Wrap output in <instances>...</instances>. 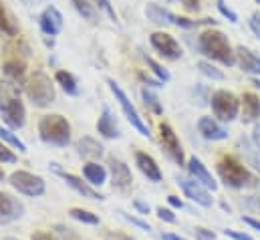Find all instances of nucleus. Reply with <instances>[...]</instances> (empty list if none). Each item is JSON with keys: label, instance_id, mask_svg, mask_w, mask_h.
Segmentation results:
<instances>
[{"label": "nucleus", "instance_id": "25", "mask_svg": "<svg viewBox=\"0 0 260 240\" xmlns=\"http://www.w3.org/2000/svg\"><path fill=\"white\" fill-rule=\"evenodd\" d=\"M238 147H240V152L244 154V158H246V162L256 170L260 172V149L250 141V139H246V137H240L238 139Z\"/></svg>", "mask_w": 260, "mask_h": 240}, {"label": "nucleus", "instance_id": "2", "mask_svg": "<svg viewBox=\"0 0 260 240\" xmlns=\"http://www.w3.org/2000/svg\"><path fill=\"white\" fill-rule=\"evenodd\" d=\"M198 47L202 51V55H206L208 59L218 61L222 65L232 67L236 63V53L228 41V37L222 31H204L198 39Z\"/></svg>", "mask_w": 260, "mask_h": 240}, {"label": "nucleus", "instance_id": "35", "mask_svg": "<svg viewBox=\"0 0 260 240\" xmlns=\"http://www.w3.org/2000/svg\"><path fill=\"white\" fill-rule=\"evenodd\" d=\"M117 214H121V218H123V220H127V222H131L133 226H137V228H141V230H145V232H151V226H149L147 222H143V220H139V218L131 216V214H127V212H123V210H119Z\"/></svg>", "mask_w": 260, "mask_h": 240}, {"label": "nucleus", "instance_id": "51", "mask_svg": "<svg viewBox=\"0 0 260 240\" xmlns=\"http://www.w3.org/2000/svg\"><path fill=\"white\" fill-rule=\"evenodd\" d=\"M133 206H135L141 214H149V206H147V204H143L141 200H135V202H133Z\"/></svg>", "mask_w": 260, "mask_h": 240}, {"label": "nucleus", "instance_id": "21", "mask_svg": "<svg viewBox=\"0 0 260 240\" xmlns=\"http://www.w3.org/2000/svg\"><path fill=\"white\" fill-rule=\"evenodd\" d=\"M135 164H137V168L141 170V174H143L147 180H151V182L161 180V170H159V166L155 164V160H153L151 156H147V154H143V152H137V154H135Z\"/></svg>", "mask_w": 260, "mask_h": 240}, {"label": "nucleus", "instance_id": "10", "mask_svg": "<svg viewBox=\"0 0 260 240\" xmlns=\"http://www.w3.org/2000/svg\"><path fill=\"white\" fill-rule=\"evenodd\" d=\"M149 43L151 47L164 57V59H170V61H178L182 57V47L178 45V41L168 35V33H153L149 37Z\"/></svg>", "mask_w": 260, "mask_h": 240}, {"label": "nucleus", "instance_id": "23", "mask_svg": "<svg viewBox=\"0 0 260 240\" xmlns=\"http://www.w3.org/2000/svg\"><path fill=\"white\" fill-rule=\"evenodd\" d=\"M145 14L155 24H176V14H172L168 8H164L159 4H147Z\"/></svg>", "mask_w": 260, "mask_h": 240}, {"label": "nucleus", "instance_id": "32", "mask_svg": "<svg viewBox=\"0 0 260 240\" xmlns=\"http://www.w3.org/2000/svg\"><path fill=\"white\" fill-rule=\"evenodd\" d=\"M69 214H71L75 220L83 222V224H99V218H97L93 212H87V210H83V208H71Z\"/></svg>", "mask_w": 260, "mask_h": 240}, {"label": "nucleus", "instance_id": "29", "mask_svg": "<svg viewBox=\"0 0 260 240\" xmlns=\"http://www.w3.org/2000/svg\"><path fill=\"white\" fill-rule=\"evenodd\" d=\"M141 99H143V105L147 107V109H151L153 113H161L164 111V107H161V103H159V99H157V95L155 93H151V89H147V87H143L141 89Z\"/></svg>", "mask_w": 260, "mask_h": 240}, {"label": "nucleus", "instance_id": "6", "mask_svg": "<svg viewBox=\"0 0 260 240\" xmlns=\"http://www.w3.org/2000/svg\"><path fill=\"white\" fill-rule=\"evenodd\" d=\"M212 103V111L214 115L220 121H232L238 117V111H240V99L232 93V91H226V89H220L212 95L210 99Z\"/></svg>", "mask_w": 260, "mask_h": 240}, {"label": "nucleus", "instance_id": "18", "mask_svg": "<svg viewBox=\"0 0 260 240\" xmlns=\"http://www.w3.org/2000/svg\"><path fill=\"white\" fill-rule=\"evenodd\" d=\"M53 166H55V164H53ZM55 170H57V172H59V176H61V178H63V180H65L67 184H69V186L75 190V192H79L81 196H85V198H91V200H105V198H103V196H101L97 190H93V188H91L87 182H83L81 178H77V176H73V174L61 172L57 166H55Z\"/></svg>", "mask_w": 260, "mask_h": 240}, {"label": "nucleus", "instance_id": "24", "mask_svg": "<svg viewBox=\"0 0 260 240\" xmlns=\"http://www.w3.org/2000/svg\"><path fill=\"white\" fill-rule=\"evenodd\" d=\"M2 71H4V75H6L10 81H14V83H18V85H24V77H26V65H24L22 61L8 59L6 63H4Z\"/></svg>", "mask_w": 260, "mask_h": 240}, {"label": "nucleus", "instance_id": "40", "mask_svg": "<svg viewBox=\"0 0 260 240\" xmlns=\"http://www.w3.org/2000/svg\"><path fill=\"white\" fill-rule=\"evenodd\" d=\"M157 216H159V220H166V222H170V224H174L176 222V216H174V212L172 210H168V208H157Z\"/></svg>", "mask_w": 260, "mask_h": 240}, {"label": "nucleus", "instance_id": "49", "mask_svg": "<svg viewBox=\"0 0 260 240\" xmlns=\"http://www.w3.org/2000/svg\"><path fill=\"white\" fill-rule=\"evenodd\" d=\"M252 143L260 149V123L254 125V131H252Z\"/></svg>", "mask_w": 260, "mask_h": 240}, {"label": "nucleus", "instance_id": "12", "mask_svg": "<svg viewBox=\"0 0 260 240\" xmlns=\"http://www.w3.org/2000/svg\"><path fill=\"white\" fill-rule=\"evenodd\" d=\"M109 172H111V184L115 190L127 192L133 184V176H131L129 166L117 158H109Z\"/></svg>", "mask_w": 260, "mask_h": 240}, {"label": "nucleus", "instance_id": "54", "mask_svg": "<svg viewBox=\"0 0 260 240\" xmlns=\"http://www.w3.org/2000/svg\"><path fill=\"white\" fill-rule=\"evenodd\" d=\"M252 85H254V87H260V81L258 79H254V81H252Z\"/></svg>", "mask_w": 260, "mask_h": 240}, {"label": "nucleus", "instance_id": "46", "mask_svg": "<svg viewBox=\"0 0 260 240\" xmlns=\"http://www.w3.org/2000/svg\"><path fill=\"white\" fill-rule=\"evenodd\" d=\"M182 4H184L186 10H190V12H198V10H200V0H182Z\"/></svg>", "mask_w": 260, "mask_h": 240}, {"label": "nucleus", "instance_id": "44", "mask_svg": "<svg viewBox=\"0 0 260 240\" xmlns=\"http://www.w3.org/2000/svg\"><path fill=\"white\" fill-rule=\"evenodd\" d=\"M244 202H246V206H248L250 210H254V212H258L260 214V198H256V196H248Z\"/></svg>", "mask_w": 260, "mask_h": 240}, {"label": "nucleus", "instance_id": "47", "mask_svg": "<svg viewBox=\"0 0 260 240\" xmlns=\"http://www.w3.org/2000/svg\"><path fill=\"white\" fill-rule=\"evenodd\" d=\"M242 222H244V224H248V226H252L254 230H260V220H256V218H250V216H242Z\"/></svg>", "mask_w": 260, "mask_h": 240}, {"label": "nucleus", "instance_id": "14", "mask_svg": "<svg viewBox=\"0 0 260 240\" xmlns=\"http://www.w3.org/2000/svg\"><path fill=\"white\" fill-rule=\"evenodd\" d=\"M24 212V206L10 194L0 192V224H10L18 220Z\"/></svg>", "mask_w": 260, "mask_h": 240}, {"label": "nucleus", "instance_id": "56", "mask_svg": "<svg viewBox=\"0 0 260 240\" xmlns=\"http://www.w3.org/2000/svg\"><path fill=\"white\" fill-rule=\"evenodd\" d=\"M256 2H258V4H260V0H256Z\"/></svg>", "mask_w": 260, "mask_h": 240}, {"label": "nucleus", "instance_id": "13", "mask_svg": "<svg viewBox=\"0 0 260 240\" xmlns=\"http://www.w3.org/2000/svg\"><path fill=\"white\" fill-rule=\"evenodd\" d=\"M39 26L47 37H57L63 28V14L57 6H47L39 16Z\"/></svg>", "mask_w": 260, "mask_h": 240}, {"label": "nucleus", "instance_id": "43", "mask_svg": "<svg viewBox=\"0 0 260 240\" xmlns=\"http://www.w3.org/2000/svg\"><path fill=\"white\" fill-rule=\"evenodd\" d=\"M224 234L232 240H254L252 236H248V234H244V232H236V230H224Z\"/></svg>", "mask_w": 260, "mask_h": 240}, {"label": "nucleus", "instance_id": "41", "mask_svg": "<svg viewBox=\"0 0 260 240\" xmlns=\"http://www.w3.org/2000/svg\"><path fill=\"white\" fill-rule=\"evenodd\" d=\"M248 24H250V28H252V33L256 35L260 39V12H254L252 16H250V20H248Z\"/></svg>", "mask_w": 260, "mask_h": 240}, {"label": "nucleus", "instance_id": "27", "mask_svg": "<svg viewBox=\"0 0 260 240\" xmlns=\"http://www.w3.org/2000/svg\"><path fill=\"white\" fill-rule=\"evenodd\" d=\"M0 33L6 37H16L18 35V24L14 22L12 14L8 12V8L4 6V2L0 0Z\"/></svg>", "mask_w": 260, "mask_h": 240}, {"label": "nucleus", "instance_id": "8", "mask_svg": "<svg viewBox=\"0 0 260 240\" xmlns=\"http://www.w3.org/2000/svg\"><path fill=\"white\" fill-rule=\"evenodd\" d=\"M8 182H10V186L14 190H18L24 196L37 198V196H43L45 194V180L41 176L30 174V172H20V170L18 172H12Z\"/></svg>", "mask_w": 260, "mask_h": 240}, {"label": "nucleus", "instance_id": "4", "mask_svg": "<svg viewBox=\"0 0 260 240\" xmlns=\"http://www.w3.org/2000/svg\"><path fill=\"white\" fill-rule=\"evenodd\" d=\"M24 91L35 107H49L55 101V85L45 71H35L24 81Z\"/></svg>", "mask_w": 260, "mask_h": 240}, {"label": "nucleus", "instance_id": "53", "mask_svg": "<svg viewBox=\"0 0 260 240\" xmlns=\"http://www.w3.org/2000/svg\"><path fill=\"white\" fill-rule=\"evenodd\" d=\"M4 180H6V176H4V172L0 170V182H4Z\"/></svg>", "mask_w": 260, "mask_h": 240}, {"label": "nucleus", "instance_id": "34", "mask_svg": "<svg viewBox=\"0 0 260 240\" xmlns=\"http://www.w3.org/2000/svg\"><path fill=\"white\" fill-rule=\"evenodd\" d=\"M73 2V6L87 18V20H91V22H97V16H95V10H93V6L87 2V0H71Z\"/></svg>", "mask_w": 260, "mask_h": 240}, {"label": "nucleus", "instance_id": "5", "mask_svg": "<svg viewBox=\"0 0 260 240\" xmlns=\"http://www.w3.org/2000/svg\"><path fill=\"white\" fill-rule=\"evenodd\" d=\"M39 135L45 143L65 147L71 143V125L63 115L51 113V115L41 117L39 121Z\"/></svg>", "mask_w": 260, "mask_h": 240}, {"label": "nucleus", "instance_id": "11", "mask_svg": "<svg viewBox=\"0 0 260 240\" xmlns=\"http://www.w3.org/2000/svg\"><path fill=\"white\" fill-rule=\"evenodd\" d=\"M178 184H180V188L184 190V194H186L192 202H196V204H200V206H204V208H210V206L214 204L210 192H208L202 184H198L194 178H178Z\"/></svg>", "mask_w": 260, "mask_h": 240}, {"label": "nucleus", "instance_id": "28", "mask_svg": "<svg viewBox=\"0 0 260 240\" xmlns=\"http://www.w3.org/2000/svg\"><path fill=\"white\" fill-rule=\"evenodd\" d=\"M55 79L63 87V91H65L67 95H73V97L79 95V85H77V79L73 77V73H69V71H57Z\"/></svg>", "mask_w": 260, "mask_h": 240}, {"label": "nucleus", "instance_id": "38", "mask_svg": "<svg viewBox=\"0 0 260 240\" xmlns=\"http://www.w3.org/2000/svg\"><path fill=\"white\" fill-rule=\"evenodd\" d=\"M93 2H95L99 8H103V10L107 12V16H109L113 22L117 20V14H115V10H113V6H111V2H109V0H93Z\"/></svg>", "mask_w": 260, "mask_h": 240}, {"label": "nucleus", "instance_id": "17", "mask_svg": "<svg viewBox=\"0 0 260 240\" xmlns=\"http://www.w3.org/2000/svg\"><path fill=\"white\" fill-rule=\"evenodd\" d=\"M188 172H190V176H192L198 184H202L206 190H212V192H214V190L218 188L214 176L208 172V168H206L198 158H190V160H188Z\"/></svg>", "mask_w": 260, "mask_h": 240}, {"label": "nucleus", "instance_id": "1", "mask_svg": "<svg viewBox=\"0 0 260 240\" xmlns=\"http://www.w3.org/2000/svg\"><path fill=\"white\" fill-rule=\"evenodd\" d=\"M0 113L4 123L12 129H20L26 123V109L20 101V87L10 79H0Z\"/></svg>", "mask_w": 260, "mask_h": 240}, {"label": "nucleus", "instance_id": "7", "mask_svg": "<svg viewBox=\"0 0 260 240\" xmlns=\"http://www.w3.org/2000/svg\"><path fill=\"white\" fill-rule=\"evenodd\" d=\"M107 85H109V89H111V93L115 95V99H117V103L121 105V109H123V115L127 117L131 125L139 131V135H143V137H149L151 133H149V127L145 125V121L139 117V113H137V109L133 107V103L129 101V97L125 95V91L113 81V79H107Z\"/></svg>", "mask_w": 260, "mask_h": 240}, {"label": "nucleus", "instance_id": "19", "mask_svg": "<svg viewBox=\"0 0 260 240\" xmlns=\"http://www.w3.org/2000/svg\"><path fill=\"white\" fill-rule=\"evenodd\" d=\"M97 131H99L103 137H107V139H117V137H121L119 125H117L115 115L111 113L109 107H103V113H101V117L97 121Z\"/></svg>", "mask_w": 260, "mask_h": 240}, {"label": "nucleus", "instance_id": "52", "mask_svg": "<svg viewBox=\"0 0 260 240\" xmlns=\"http://www.w3.org/2000/svg\"><path fill=\"white\" fill-rule=\"evenodd\" d=\"M164 240H186V238H182L178 234H164Z\"/></svg>", "mask_w": 260, "mask_h": 240}, {"label": "nucleus", "instance_id": "57", "mask_svg": "<svg viewBox=\"0 0 260 240\" xmlns=\"http://www.w3.org/2000/svg\"><path fill=\"white\" fill-rule=\"evenodd\" d=\"M168 2H170V0H168Z\"/></svg>", "mask_w": 260, "mask_h": 240}, {"label": "nucleus", "instance_id": "36", "mask_svg": "<svg viewBox=\"0 0 260 240\" xmlns=\"http://www.w3.org/2000/svg\"><path fill=\"white\" fill-rule=\"evenodd\" d=\"M16 156L12 154V149H8V145H4L0 141V164H14Z\"/></svg>", "mask_w": 260, "mask_h": 240}, {"label": "nucleus", "instance_id": "37", "mask_svg": "<svg viewBox=\"0 0 260 240\" xmlns=\"http://www.w3.org/2000/svg\"><path fill=\"white\" fill-rule=\"evenodd\" d=\"M218 10H220V12H222L230 22H238V14H236L234 10H230V8L224 4V0H218Z\"/></svg>", "mask_w": 260, "mask_h": 240}, {"label": "nucleus", "instance_id": "9", "mask_svg": "<svg viewBox=\"0 0 260 240\" xmlns=\"http://www.w3.org/2000/svg\"><path fill=\"white\" fill-rule=\"evenodd\" d=\"M159 141H161V147L164 152L178 164V166H184L186 164V158H184V149H182V143L174 131V127L170 123H159Z\"/></svg>", "mask_w": 260, "mask_h": 240}, {"label": "nucleus", "instance_id": "31", "mask_svg": "<svg viewBox=\"0 0 260 240\" xmlns=\"http://www.w3.org/2000/svg\"><path fill=\"white\" fill-rule=\"evenodd\" d=\"M0 139H2V141H6L8 145L16 147L20 154H24V152H26V145H24V143H22V141H20V139L10 131V129H6V127H0Z\"/></svg>", "mask_w": 260, "mask_h": 240}, {"label": "nucleus", "instance_id": "16", "mask_svg": "<svg viewBox=\"0 0 260 240\" xmlns=\"http://www.w3.org/2000/svg\"><path fill=\"white\" fill-rule=\"evenodd\" d=\"M198 131L208 141H222V139L228 137L226 127H222L218 121L212 119V117H200V121H198Z\"/></svg>", "mask_w": 260, "mask_h": 240}, {"label": "nucleus", "instance_id": "22", "mask_svg": "<svg viewBox=\"0 0 260 240\" xmlns=\"http://www.w3.org/2000/svg\"><path fill=\"white\" fill-rule=\"evenodd\" d=\"M242 105V121L252 123L260 117V97L256 93H244L240 99Z\"/></svg>", "mask_w": 260, "mask_h": 240}, {"label": "nucleus", "instance_id": "26", "mask_svg": "<svg viewBox=\"0 0 260 240\" xmlns=\"http://www.w3.org/2000/svg\"><path fill=\"white\" fill-rule=\"evenodd\" d=\"M83 176H85V180L89 182V184L101 186V184H105L107 170H105L103 166H99L97 162H89V164H85V168H83Z\"/></svg>", "mask_w": 260, "mask_h": 240}, {"label": "nucleus", "instance_id": "39", "mask_svg": "<svg viewBox=\"0 0 260 240\" xmlns=\"http://www.w3.org/2000/svg\"><path fill=\"white\" fill-rule=\"evenodd\" d=\"M55 232H57L63 240H77V234H73L71 228H67V226H63V224H57V226H55Z\"/></svg>", "mask_w": 260, "mask_h": 240}, {"label": "nucleus", "instance_id": "33", "mask_svg": "<svg viewBox=\"0 0 260 240\" xmlns=\"http://www.w3.org/2000/svg\"><path fill=\"white\" fill-rule=\"evenodd\" d=\"M145 61H147V67H149V69L153 71V75L157 77V81H161V83H168V81L172 79L170 71H168V69H164V67H161L157 61H153L151 57H147Z\"/></svg>", "mask_w": 260, "mask_h": 240}, {"label": "nucleus", "instance_id": "30", "mask_svg": "<svg viewBox=\"0 0 260 240\" xmlns=\"http://www.w3.org/2000/svg\"><path fill=\"white\" fill-rule=\"evenodd\" d=\"M198 69H200L206 77H210L212 81H224V73H222L216 65H212L210 61H200V63H198Z\"/></svg>", "mask_w": 260, "mask_h": 240}, {"label": "nucleus", "instance_id": "3", "mask_svg": "<svg viewBox=\"0 0 260 240\" xmlns=\"http://www.w3.org/2000/svg\"><path fill=\"white\" fill-rule=\"evenodd\" d=\"M216 170H218V176L222 178V182L230 188H252L256 186V176L240 162L236 160L234 156H222L216 164Z\"/></svg>", "mask_w": 260, "mask_h": 240}, {"label": "nucleus", "instance_id": "50", "mask_svg": "<svg viewBox=\"0 0 260 240\" xmlns=\"http://www.w3.org/2000/svg\"><path fill=\"white\" fill-rule=\"evenodd\" d=\"M168 202H170V204H172L174 208H180V210L184 208V202H182V200H180L178 196H168Z\"/></svg>", "mask_w": 260, "mask_h": 240}, {"label": "nucleus", "instance_id": "45", "mask_svg": "<svg viewBox=\"0 0 260 240\" xmlns=\"http://www.w3.org/2000/svg\"><path fill=\"white\" fill-rule=\"evenodd\" d=\"M105 240H135V238H131V236L123 234V232H107Z\"/></svg>", "mask_w": 260, "mask_h": 240}, {"label": "nucleus", "instance_id": "20", "mask_svg": "<svg viewBox=\"0 0 260 240\" xmlns=\"http://www.w3.org/2000/svg\"><path fill=\"white\" fill-rule=\"evenodd\" d=\"M75 147H77V154L81 156V158H87V160H99L103 154H105V147L97 141V139H93V137H81L77 143H75Z\"/></svg>", "mask_w": 260, "mask_h": 240}, {"label": "nucleus", "instance_id": "15", "mask_svg": "<svg viewBox=\"0 0 260 240\" xmlns=\"http://www.w3.org/2000/svg\"><path fill=\"white\" fill-rule=\"evenodd\" d=\"M234 53H236V65L244 71V73H248V75H260V57L254 53V51H250V49H246V47H236L234 49Z\"/></svg>", "mask_w": 260, "mask_h": 240}, {"label": "nucleus", "instance_id": "55", "mask_svg": "<svg viewBox=\"0 0 260 240\" xmlns=\"http://www.w3.org/2000/svg\"><path fill=\"white\" fill-rule=\"evenodd\" d=\"M6 240H14V238H6Z\"/></svg>", "mask_w": 260, "mask_h": 240}, {"label": "nucleus", "instance_id": "42", "mask_svg": "<svg viewBox=\"0 0 260 240\" xmlns=\"http://www.w3.org/2000/svg\"><path fill=\"white\" fill-rule=\"evenodd\" d=\"M194 234L200 240H216V234L212 230H206V228H196Z\"/></svg>", "mask_w": 260, "mask_h": 240}, {"label": "nucleus", "instance_id": "48", "mask_svg": "<svg viewBox=\"0 0 260 240\" xmlns=\"http://www.w3.org/2000/svg\"><path fill=\"white\" fill-rule=\"evenodd\" d=\"M32 240H59L57 236H53L51 232H35Z\"/></svg>", "mask_w": 260, "mask_h": 240}]
</instances>
